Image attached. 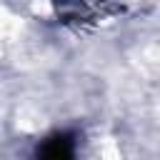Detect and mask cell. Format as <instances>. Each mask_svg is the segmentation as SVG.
I'll use <instances>...</instances> for the list:
<instances>
[{"instance_id": "cell-1", "label": "cell", "mask_w": 160, "mask_h": 160, "mask_svg": "<svg viewBox=\"0 0 160 160\" xmlns=\"http://www.w3.org/2000/svg\"><path fill=\"white\" fill-rule=\"evenodd\" d=\"M75 148L78 145L72 132H52L38 145L35 160H78Z\"/></svg>"}]
</instances>
